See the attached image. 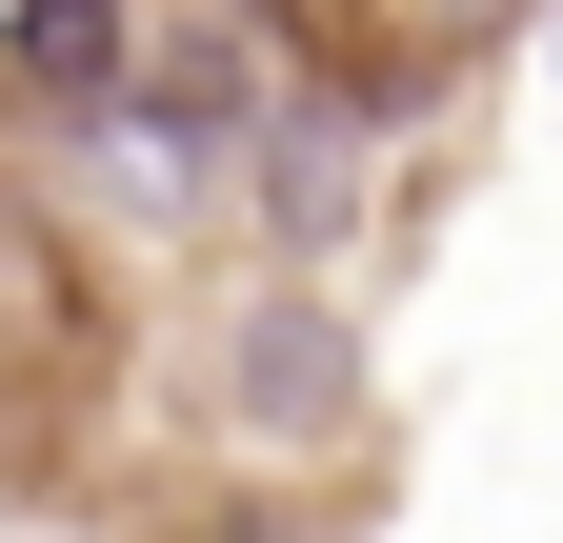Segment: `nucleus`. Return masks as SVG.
Returning a JSON list of instances; mask_svg holds the SVG:
<instances>
[{
    "mask_svg": "<svg viewBox=\"0 0 563 543\" xmlns=\"http://www.w3.org/2000/svg\"><path fill=\"white\" fill-rule=\"evenodd\" d=\"M0 81L21 101H101L121 81V0H21V21H0Z\"/></svg>",
    "mask_w": 563,
    "mask_h": 543,
    "instance_id": "nucleus-1",
    "label": "nucleus"
},
{
    "mask_svg": "<svg viewBox=\"0 0 563 543\" xmlns=\"http://www.w3.org/2000/svg\"><path fill=\"white\" fill-rule=\"evenodd\" d=\"M262 201L322 242L342 201H363V121H342V101H282V121H262Z\"/></svg>",
    "mask_w": 563,
    "mask_h": 543,
    "instance_id": "nucleus-2",
    "label": "nucleus"
},
{
    "mask_svg": "<svg viewBox=\"0 0 563 543\" xmlns=\"http://www.w3.org/2000/svg\"><path fill=\"white\" fill-rule=\"evenodd\" d=\"M242 402H262V423H322V402H342V322L262 302V343H242Z\"/></svg>",
    "mask_w": 563,
    "mask_h": 543,
    "instance_id": "nucleus-3",
    "label": "nucleus"
}]
</instances>
